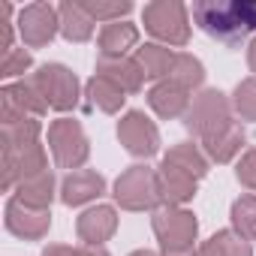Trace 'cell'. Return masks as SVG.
Masks as SVG:
<instances>
[{
	"instance_id": "6da1fadb",
	"label": "cell",
	"mask_w": 256,
	"mask_h": 256,
	"mask_svg": "<svg viewBox=\"0 0 256 256\" xmlns=\"http://www.w3.org/2000/svg\"><path fill=\"white\" fill-rule=\"evenodd\" d=\"M193 22L217 42L235 48L256 30V4L253 0H202L193 4Z\"/></svg>"
},
{
	"instance_id": "7a4b0ae2",
	"label": "cell",
	"mask_w": 256,
	"mask_h": 256,
	"mask_svg": "<svg viewBox=\"0 0 256 256\" xmlns=\"http://www.w3.org/2000/svg\"><path fill=\"white\" fill-rule=\"evenodd\" d=\"M205 175V160L193 145H178L166 154L160 169V190L169 202H184L196 190V178Z\"/></svg>"
},
{
	"instance_id": "3957f363",
	"label": "cell",
	"mask_w": 256,
	"mask_h": 256,
	"mask_svg": "<svg viewBox=\"0 0 256 256\" xmlns=\"http://www.w3.org/2000/svg\"><path fill=\"white\" fill-rule=\"evenodd\" d=\"M142 22L145 30L169 46H184L190 40V18H187V6L178 0H157L142 10Z\"/></svg>"
},
{
	"instance_id": "277c9868",
	"label": "cell",
	"mask_w": 256,
	"mask_h": 256,
	"mask_svg": "<svg viewBox=\"0 0 256 256\" xmlns=\"http://www.w3.org/2000/svg\"><path fill=\"white\" fill-rule=\"evenodd\" d=\"M229 102L220 90H205L193 100L190 112H187V130L199 133L202 139H211L214 133H220L223 126H229Z\"/></svg>"
},
{
	"instance_id": "5b68a950",
	"label": "cell",
	"mask_w": 256,
	"mask_h": 256,
	"mask_svg": "<svg viewBox=\"0 0 256 256\" xmlns=\"http://www.w3.org/2000/svg\"><path fill=\"white\" fill-rule=\"evenodd\" d=\"M114 196L124 208L139 211V208H151L160 199V178L145 169V166H133L130 172H124L114 184Z\"/></svg>"
},
{
	"instance_id": "8992f818",
	"label": "cell",
	"mask_w": 256,
	"mask_h": 256,
	"mask_svg": "<svg viewBox=\"0 0 256 256\" xmlns=\"http://www.w3.org/2000/svg\"><path fill=\"white\" fill-rule=\"evenodd\" d=\"M30 82L36 84V90L42 94V100H46L52 108L66 112V108H72L76 100H78V82H76V76H72L66 66H60V64H46Z\"/></svg>"
},
{
	"instance_id": "52a82bcc",
	"label": "cell",
	"mask_w": 256,
	"mask_h": 256,
	"mask_svg": "<svg viewBox=\"0 0 256 256\" xmlns=\"http://www.w3.org/2000/svg\"><path fill=\"white\" fill-rule=\"evenodd\" d=\"M154 232L160 235L166 253H187L196 238V220L190 211L163 208L154 214Z\"/></svg>"
},
{
	"instance_id": "ba28073f",
	"label": "cell",
	"mask_w": 256,
	"mask_h": 256,
	"mask_svg": "<svg viewBox=\"0 0 256 256\" xmlns=\"http://www.w3.org/2000/svg\"><path fill=\"white\" fill-rule=\"evenodd\" d=\"M58 30H60V12L52 4H28L18 12V34H22L24 46H30V48L52 42V36Z\"/></svg>"
},
{
	"instance_id": "9c48e42d",
	"label": "cell",
	"mask_w": 256,
	"mask_h": 256,
	"mask_svg": "<svg viewBox=\"0 0 256 256\" xmlns=\"http://www.w3.org/2000/svg\"><path fill=\"white\" fill-rule=\"evenodd\" d=\"M48 142H52L54 160L64 169H76L88 157V139L76 120H54L48 130Z\"/></svg>"
},
{
	"instance_id": "30bf717a",
	"label": "cell",
	"mask_w": 256,
	"mask_h": 256,
	"mask_svg": "<svg viewBox=\"0 0 256 256\" xmlns=\"http://www.w3.org/2000/svg\"><path fill=\"white\" fill-rule=\"evenodd\" d=\"M118 136L126 145V151L136 154V157H151L160 148V136H157V126L142 114V112H126V118L118 126Z\"/></svg>"
},
{
	"instance_id": "8fae6325",
	"label": "cell",
	"mask_w": 256,
	"mask_h": 256,
	"mask_svg": "<svg viewBox=\"0 0 256 256\" xmlns=\"http://www.w3.org/2000/svg\"><path fill=\"white\" fill-rule=\"evenodd\" d=\"M96 72L106 76L108 82H114L124 94H126V90H130V94L139 90L142 82L148 78L145 70L139 66V60H130V58H100V60H96Z\"/></svg>"
},
{
	"instance_id": "7c38bea8",
	"label": "cell",
	"mask_w": 256,
	"mask_h": 256,
	"mask_svg": "<svg viewBox=\"0 0 256 256\" xmlns=\"http://www.w3.org/2000/svg\"><path fill=\"white\" fill-rule=\"evenodd\" d=\"M48 217L52 214L46 208H30L22 199L10 202V208H6V226L16 235H24V238H40L48 229Z\"/></svg>"
},
{
	"instance_id": "4fadbf2b",
	"label": "cell",
	"mask_w": 256,
	"mask_h": 256,
	"mask_svg": "<svg viewBox=\"0 0 256 256\" xmlns=\"http://www.w3.org/2000/svg\"><path fill=\"white\" fill-rule=\"evenodd\" d=\"M139 40L136 24L130 22H112L100 30V58H124Z\"/></svg>"
},
{
	"instance_id": "5bb4252c",
	"label": "cell",
	"mask_w": 256,
	"mask_h": 256,
	"mask_svg": "<svg viewBox=\"0 0 256 256\" xmlns=\"http://www.w3.org/2000/svg\"><path fill=\"white\" fill-rule=\"evenodd\" d=\"M58 12H60V34L70 40V42H84V40H90L94 36V18L88 16V10L82 6V4H60L58 6Z\"/></svg>"
},
{
	"instance_id": "9a60e30c",
	"label": "cell",
	"mask_w": 256,
	"mask_h": 256,
	"mask_svg": "<svg viewBox=\"0 0 256 256\" xmlns=\"http://www.w3.org/2000/svg\"><path fill=\"white\" fill-rule=\"evenodd\" d=\"M187 88H181V84H175V82H160L151 94H148V100H151V106H154V112L160 114V118H178L184 108H187Z\"/></svg>"
},
{
	"instance_id": "2e32d148",
	"label": "cell",
	"mask_w": 256,
	"mask_h": 256,
	"mask_svg": "<svg viewBox=\"0 0 256 256\" xmlns=\"http://www.w3.org/2000/svg\"><path fill=\"white\" fill-rule=\"evenodd\" d=\"M114 232V211L112 208H90L78 217V235L88 244H100Z\"/></svg>"
},
{
	"instance_id": "e0dca14e",
	"label": "cell",
	"mask_w": 256,
	"mask_h": 256,
	"mask_svg": "<svg viewBox=\"0 0 256 256\" xmlns=\"http://www.w3.org/2000/svg\"><path fill=\"white\" fill-rule=\"evenodd\" d=\"M106 187V181L96 175V172H72L66 181H64V202L66 205H82L94 196H100Z\"/></svg>"
},
{
	"instance_id": "ac0fdd59",
	"label": "cell",
	"mask_w": 256,
	"mask_h": 256,
	"mask_svg": "<svg viewBox=\"0 0 256 256\" xmlns=\"http://www.w3.org/2000/svg\"><path fill=\"white\" fill-rule=\"evenodd\" d=\"M175 58H178V54H172L169 48L154 46V42L142 46V48H139V54H136V60H139V66L145 70V76H148V78H163V76H169V72H172V66H175Z\"/></svg>"
},
{
	"instance_id": "d6986e66",
	"label": "cell",
	"mask_w": 256,
	"mask_h": 256,
	"mask_svg": "<svg viewBox=\"0 0 256 256\" xmlns=\"http://www.w3.org/2000/svg\"><path fill=\"white\" fill-rule=\"evenodd\" d=\"M241 145H244V130H241V126H235V124L223 126L220 133H214L211 139H205V148H208V154H211L217 163H226Z\"/></svg>"
},
{
	"instance_id": "ffe728a7",
	"label": "cell",
	"mask_w": 256,
	"mask_h": 256,
	"mask_svg": "<svg viewBox=\"0 0 256 256\" xmlns=\"http://www.w3.org/2000/svg\"><path fill=\"white\" fill-rule=\"evenodd\" d=\"M88 96H90V102H96L102 112H118L120 102H124V90H120L114 82H108L106 76H94V78L88 82Z\"/></svg>"
},
{
	"instance_id": "44dd1931",
	"label": "cell",
	"mask_w": 256,
	"mask_h": 256,
	"mask_svg": "<svg viewBox=\"0 0 256 256\" xmlns=\"http://www.w3.org/2000/svg\"><path fill=\"white\" fill-rule=\"evenodd\" d=\"M52 172H40L34 178H24L22 181V202L30 205V208H46L52 202Z\"/></svg>"
},
{
	"instance_id": "7402d4cb",
	"label": "cell",
	"mask_w": 256,
	"mask_h": 256,
	"mask_svg": "<svg viewBox=\"0 0 256 256\" xmlns=\"http://www.w3.org/2000/svg\"><path fill=\"white\" fill-rule=\"evenodd\" d=\"M199 256H250V247L241 235H232V232H217L202 250Z\"/></svg>"
},
{
	"instance_id": "603a6c76",
	"label": "cell",
	"mask_w": 256,
	"mask_h": 256,
	"mask_svg": "<svg viewBox=\"0 0 256 256\" xmlns=\"http://www.w3.org/2000/svg\"><path fill=\"white\" fill-rule=\"evenodd\" d=\"M202 78H205L202 64H199L193 54H178V58H175V66H172V72H169V82H175V84L193 90V88L202 84Z\"/></svg>"
},
{
	"instance_id": "cb8c5ba5",
	"label": "cell",
	"mask_w": 256,
	"mask_h": 256,
	"mask_svg": "<svg viewBox=\"0 0 256 256\" xmlns=\"http://www.w3.org/2000/svg\"><path fill=\"white\" fill-rule=\"evenodd\" d=\"M232 223L241 238H256V196H244L232 205Z\"/></svg>"
},
{
	"instance_id": "d4e9b609",
	"label": "cell",
	"mask_w": 256,
	"mask_h": 256,
	"mask_svg": "<svg viewBox=\"0 0 256 256\" xmlns=\"http://www.w3.org/2000/svg\"><path fill=\"white\" fill-rule=\"evenodd\" d=\"M82 6L88 10V16H90L94 22H106V24L120 22L124 16L133 12V4H130V0H114V4H100V0H96V4H90V0H88V4H82Z\"/></svg>"
},
{
	"instance_id": "484cf974",
	"label": "cell",
	"mask_w": 256,
	"mask_h": 256,
	"mask_svg": "<svg viewBox=\"0 0 256 256\" xmlns=\"http://www.w3.org/2000/svg\"><path fill=\"white\" fill-rule=\"evenodd\" d=\"M235 108H238L241 118L256 120V78H247V82L238 84V90H235Z\"/></svg>"
},
{
	"instance_id": "4316f807",
	"label": "cell",
	"mask_w": 256,
	"mask_h": 256,
	"mask_svg": "<svg viewBox=\"0 0 256 256\" xmlns=\"http://www.w3.org/2000/svg\"><path fill=\"white\" fill-rule=\"evenodd\" d=\"M28 66H30V54H28L24 48H10V52L4 54V76H6V78L24 72Z\"/></svg>"
},
{
	"instance_id": "83f0119b",
	"label": "cell",
	"mask_w": 256,
	"mask_h": 256,
	"mask_svg": "<svg viewBox=\"0 0 256 256\" xmlns=\"http://www.w3.org/2000/svg\"><path fill=\"white\" fill-rule=\"evenodd\" d=\"M238 181H244L247 187L256 190V151H250V154L238 163Z\"/></svg>"
},
{
	"instance_id": "f1b7e54d",
	"label": "cell",
	"mask_w": 256,
	"mask_h": 256,
	"mask_svg": "<svg viewBox=\"0 0 256 256\" xmlns=\"http://www.w3.org/2000/svg\"><path fill=\"white\" fill-rule=\"evenodd\" d=\"M78 256H108V253H106L100 244H88V247H82V250H78Z\"/></svg>"
},
{
	"instance_id": "f546056e",
	"label": "cell",
	"mask_w": 256,
	"mask_h": 256,
	"mask_svg": "<svg viewBox=\"0 0 256 256\" xmlns=\"http://www.w3.org/2000/svg\"><path fill=\"white\" fill-rule=\"evenodd\" d=\"M42 256H78L76 250H70V247H48Z\"/></svg>"
},
{
	"instance_id": "4dcf8cb0",
	"label": "cell",
	"mask_w": 256,
	"mask_h": 256,
	"mask_svg": "<svg viewBox=\"0 0 256 256\" xmlns=\"http://www.w3.org/2000/svg\"><path fill=\"white\" fill-rule=\"evenodd\" d=\"M247 64H250V70L256 72V40H253V46H250V52H247Z\"/></svg>"
},
{
	"instance_id": "1f68e13d",
	"label": "cell",
	"mask_w": 256,
	"mask_h": 256,
	"mask_svg": "<svg viewBox=\"0 0 256 256\" xmlns=\"http://www.w3.org/2000/svg\"><path fill=\"white\" fill-rule=\"evenodd\" d=\"M166 256H193V253L187 250V253H166Z\"/></svg>"
},
{
	"instance_id": "d6a6232c",
	"label": "cell",
	"mask_w": 256,
	"mask_h": 256,
	"mask_svg": "<svg viewBox=\"0 0 256 256\" xmlns=\"http://www.w3.org/2000/svg\"><path fill=\"white\" fill-rule=\"evenodd\" d=\"M133 256H154V253H133Z\"/></svg>"
}]
</instances>
